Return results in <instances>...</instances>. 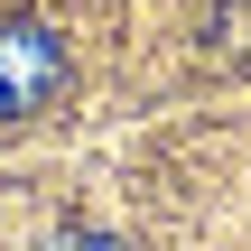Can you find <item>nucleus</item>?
Returning a JSON list of instances; mask_svg holds the SVG:
<instances>
[{
    "mask_svg": "<svg viewBox=\"0 0 251 251\" xmlns=\"http://www.w3.org/2000/svg\"><path fill=\"white\" fill-rule=\"evenodd\" d=\"M56 84H65V47H56L37 19H0V121L47 112Z\"/></svg>",
    "mask_w": 251,
    "mask_h": 251,
    "instance_id": "nucleus-1",
    "label": "nucleus"
},
{
    "mask_svg": "<svg viewBox=\"0 0 251 251\" xmlns=\"http://www.w3.org/2000/svg\"><path fill=\"white\" fill-rule=\"evenodd\" d=\"M47 251H121V242H112V233H56Z\"/></svg>",
    "mask_w": 251,
    "mask_h": 251,
    "instance_id": "nucleus-2",
    "label": "nucleus"
}]
</instances>
